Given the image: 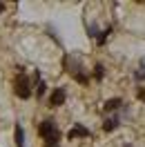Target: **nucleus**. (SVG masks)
<instances>
[{
  "label": "nucleus",
  "instance_id": "obj_1",
  "mask_svg": "<svg viewBox=\"0 0 145 147\" xmlns=\"http://www.w3.org/2000/svg\"><path fill=\"white\" fill-rule=\"evenodd\" d=\"M38 134L45 138L47 147H58V140H60V131L56 127V123L51 118H47L40 123V127H38Z\"/></svg>",
  "mask_w": 145,
  "mask_h": 147
},
{
  "label": "nucleus",
  "instance_id": "obj_2",
  "mask_svg": "<svg viewBox=\"0 0 145 147\" xmlns=\"http://www.w3.org/2000/svg\"><path fill=\"white\" fill-rule=\"evenodd\" d=\"M14 92H16V96L22 98V100H27L29 96H31V83H29V78L22 71H20L18 76H16V80H14Z\"/></svg>",
  "mask_w": 145,
  "mask_h": 147
},
{
  "label": "nucleus",
  "instance_id": "obj_3",
  "mask_svg": "<svg viewBox=\"0 0 145 147\" xmlns=\"http://www.w3.org/2000/svg\"><path fill=\"white\" fill-rule=\"evenodd\" d=\"M65 98H67L65 87H56L54 92H51V96H49V105L51 107H60V105H65Z\"/></svg>",
  "mask_w": 145,
  "mask_h": 147
},
{
  "label": "nucleus",
  "instance_id": "obj_4",
  "mask_svg": "<svg viewBox=\"0 0 145 147\" xmlns=\"http://www.w3.org/2000/svg\"><path fill=\"white\" fill-rule=\"evenodd\" d=\"M85 136H89V131L83 127V125L72 127V129H69V134H67V138H69V140H74V138H85Z\"/></svg>",
  "mask_w": 145,
  "mask_h": 147
},
{
  "label": "nucleus",
  "instance_id": "obj_5",
  "mask_svg": "<svg viewBox=\"0 0 145 147\" xmlns=\"http://www.w3.org/2000/svg\"><path fill=\"white\" fill-rule=\"evenodd\" d=\"M121 125V120H118V116H112V118H107L105 120V125H103V129L105 131H114V129Z\"/></svg>",
  "mask_w": 145,
  "mask_h": 147
},
{
  "label": "nucleus",
  "instance_id": "obj_6",
  "mask_svg": "<svg viewBox=\"0 0 145 147\" xmlns=\"http://www.w3.org/2000/svg\"><path fill=\"white\" fill-rule=\"evenodd\" d=\"M121 105H123V100H121V98H112V100L105 102V111H114V109H118Z\"/></svg>",
  "mask_w": 145,
  "mask_h": 147
},
{
  "label": "nucleus",
  "instance_id": "obj_7",
  "mask_svg": "<svg viewBox=\"0 0 145 147\" xmlns=\"http://www.w3.org/2000/svg\"><path fill=\"white\" fill-rule=\"evenodd\" d=\"M16 147H25V131L20 125H16Z\"/></svg>",
  "mask_w": 145,
  "mask_h": 147
},
{
  "label": "nucleus",
  "instance_id": "obj_8",
  "mask_svg": "<svg viewBox=\"0 0 145 147\" xmlns=\"http://www.w3.org/2000/svg\"><path fill=\"white\" fill-rule=\"evenodd\" d=\"M45 87H47V85L43 83V80H38V85H36V96H38V98L45 96Z\"/></svg>",
  "mask_w": 145,
  "mask_h": 147
},
{
  "label": "nucleus",
  "instance_id": "obj_9",
  "mask_svg": "<svg viewBox=\"0 0 145 147\" xmlns=\"http://www.w3.org/2000/svg\"><path fill=\"white\" fill-rule=\"evenodd\" d=\"M94 76H96V78H103V76H105V67H103L100 63L94 67Z\"/></svg>",
  "mask_w": 145,
  "mask_h": 147
},
{
  "label": "nucleus",
  "instance_id": "obj_10",
  "mask_svg": "<svg viewBox=\"0 0 145 147\" xmlns=\"http://www.w3.org/2000/svg\"><path fill=\"white\" fill-rule=\"evenodd\" d=\"M136 96H138V98L145 102V89H138V94H136Z\"/></svg>",
  "mask_w": 145,
  "mask_h": 147
}]
</instances>
